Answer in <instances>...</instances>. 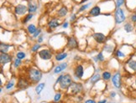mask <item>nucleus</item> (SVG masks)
Wrapping results in <instances>:
<instances>
[{"mask_svg":"<svg viewBox=\"0 0 136 103\" xmlns=\"http://www.w3.org/2000/svg\"><path fill=\"white\" fill-rule=\"evenodd\" d=\"M12 60V56L10 54H8L7 53H1L0 55V62L2 65H5L9 63Z\"/></svg>","mask_w":136,"mask_h":103,"instance_id":"obj_9","label":"nucleus"},{"mask_svg":"<svg viewBox=\"0 0 136 103\" xmlns=\"http://www.w3.org/2000/svg\"><path fill=\"white\" fill-rule=\"evenodd\" d=\"M29 83H30V81H29L28 78L20 77L19 80H18L17 87L20 90H25V89H27L29 86Z\"/></svg>","mask_w":136,"mask_h":103,"instance_id":"obj_7","label":"nucleus"},{"mask_svg":"<svg viewBox=\"0 0 136 103\" xmlns=\"http://www.w3.org/2000/svg\"><path fill=\"white\" fill-rule=\"evenodd\" d=\"M109 103H116V102H109Z\"/></svg>","mask_w":136,"mask_h":103,"instance_id":"obj_47","label":"nucleus"},{"mask_svg":"<svg viewBox=\"0 0 136 103\" xmlns=\"http://www.w3.org/2000/svg\"><path fill=\"white\" fill-rule=\"evenodd\" d=\"M25 56H26V54L25 52H23V51H19V52H18L16 54V58L17 59H19V60L25 59Z\"/></svg>","mask_w":136,"mask_h":103,"instance_id":"obj_26","label":"nucleus"},{"mask_svg":"<svg viewBox=\"0 0 136 103\" xmlns=\"http://www.w3.org/2000/svg\"><path fill=\"white\" fill-rule=\"evenodd\" d=\"M68 13V9L66 7H62L60 9H59V11L57 12V15H58L59 17H65L66 14Z\"/></svg>","mask_w":136,"mask_h":103,"instance_id":"obj_20","label":"nucleus"},{"mask_svg":"<svg viewBox=\"0 0 136 103\" xmlns=\"http://www.w3.org/2000/svg\"><path fill=\"white\" fill-rule=\"evenodd\" d=\"M135 86H136V78H135Z\"/></svg>","mask_w":136,"mask_h":103,"instance_id":"obj_46","label":"nucleus"},{"mask_svg":"<svg viewBox=\"0 0 136 103\" xmlns=\"http://www.w3.org/2000/svg\"><path fill=\"white\" fill-rule=\"evenodd\" d=\"M71 84H72V78H71V75L70 74L63 75L61 81H60V82L59 83L60 89L63 90H68Z\"/></svg>","mask_w":136,"mask_h":103,"instance_id":"obj_2","label":"nucleus"},{"mask_svg":"<svg viewBox=\"0 0 136 103\" xmlns=\"http://www.w3.org/2000/svg\"><path fill=\"white\" fill-rule=\"evenodd\" d=\"M92 37L99 44L103 43L106 39V36L103 34H102V33H95V34H93Z\"/></svg>","mask_w":136,"mask_h":103,"instance_id":"obj_13","label":"nucleus"},{"mask_svg":"<svg viewBox=\"0 0 136 103\" xmlns=\"http://www.w3.org/2000/svg\"><path fill=\"white\" fill-rule=\"evenodd\" d=\"M33 17H34V15H33L32 14H27L26 16H25V19H23V24H26L27 22H29L30 19H33Z\"/></svg>","mask_w":136,"mask_h":103,"instance_id":"obj_28","label":"nucleus"},{"mask_svg":"<svg viewBox=\"0 0 136 103\" xmlns=\"http://www.w3.org/2000/svg\"><path fill=\"white\" fill-rule=\"evenodd\" d=\"M91 4H92V3H89V4H84V5H82V6H81V7L80 8L79 12H82V11H84V10H86L87 8H88Z\"/></svg>","mask_w":136,"mask_h":103,"instance_id":"obj_37","label":"nucleus"},{"mask_svg":"<svg viewBox=\"0 0 136 103\" xmlns=\"http://www.w3.org/2000/svg\"><path fill=\"white\" fill-rule=\"evenodd\" d=\"M45 87V83H40V84H38L37 86H36V87H35V92H36V94L40 95L42 90H44Z\"/></svg>","mask_w":136,"mask_h":103,"instance_id":"obj_23","label":"nucleus"},{"mask_svg":"<svg viewBox=\"0 0 136 103\" xmlns=\"http://www.w3.org/2000/svg\"><path fill=\"white\" fill-rule=\"evenodd\" d=\"M42 71L35 67H31L28 70L27 78L32 84H36L42 79Z\"/></svg>","mask_w":136,"mask_h":103,"instance_id":"obj_1","label":"nucleus"},{"mask_svg":"<svg viewBox=\"0 0 136 103\" xmlns=\"http://www.w3.org/2000/svg\"><path fill=\"white\" fill-rule=\"evenodd\" d=\"M67 47L70 49H77L78 47V43L75 37L73 36H70L67 39Z\"/></svg>","mask_w":136,"mask_h":103,"instance_id":"obj_8","label":"nucleus"},{"mask_svg":"<svg viewBox=\"0 0 136 103\" xmlns=\"http://www.w3.org/2000/svg\"><path fill=\"white\" fill-rule=\"evenodd\" d=\"M115 96H116V92H115V91H112V92H110V97L114 98Z\"/></svg>","mask_w":136,"mask_h":103,"instance_id":"obj_42","label":"nucleus"},{"mask_svg":"<svg viewBox=\"0 0 136 103\" xmlns=\"http://www.w3.org/2000/svg\"><path fill=\"white\" fill-rule=\"evenodd\" d=\"M67 68V63H60L58 65H56L55 69H54V73L55 74H58L60 73V72H62L63 71H65V70Z\"/></svg>","mask_w":136,"mask_h":103,"instance_id":"obj_14","label":"nucleus"},{"mask_svg":"<svg viewBox=\"0 0 136 103\" xmlns=\"http://www.w3.org/2000/svg\"><path fill=\"white\" fill-rule=\"evenodd\" d=\"M126 19V16L123 10L121 8H117L114 12V20H115V23L117 25H121L125 21Z\"/></svg>","mask_w":136,"mask_h":103,"instance_id":"obj_3","label":"nucleus"},{"mask_svg":"<svg viewBox=\"0 0 136 103\" xmlns=\"http://www.w3.org/2000/svg\"><path fill=\"white\" fill-rule=\"evenodd\" d=\"M62 77H63V75H60V76L56 79V84H58V83H60V81H61Z\"/></svg>","mask_w":136,"mask_h":103,"instance_id":"obj_39","label":"nucleus"},{"mask_svg":"<svg viewBox=\"0 0 136 103\" xmlns=\"http://www.w3.org/2000/svg\"><path fill=\"white\" fill-rule=\"evenodd\" d=\"M62 27H63V28H64V29H66V28H67V27H68V23H67V22H65L64 24H63V25H62Z\"/></svg>","mask_w":136,"mask_h":103,"instance_id":"obj_43","label":"nucleus"},{"mask_svg":"<svg viewBox=\"0 0 136 103\" xmlns=\"http://www.w3.org/2000/svg\"><path fill=\"white\" fill-rule=\"evenodd\" d=\"M41 32H42V29H40V28H39V29H37V30H36V32L35 33L34 35H33V37L34 38H38L39 36L40 35V34H41Z\"/></svg>","mask_w":136,"mask_h":103,"instance_id":"obj_36","label":"nucleus"},{"mask_svg":"<svg viewBox=\"0 0 136 103\" xmlns=\"http://www.w3.org/2000/svg\"><path fill=\"white\" fill-rule=\"evenodd\" d=\"M101 78H102V75H100L98 73L94 74L92 77L90 78V82L92 84H95V83L98 82V81H100Z\"/></svg>","mask_w":136,"mask_h":103,"instance_id":"obj_17","label":"nucleus"},{"mask_svg":"<svg viewBox=\"0 0 136 103\" xmlns=\"http://www.w3.org/2000/svg\"><path fill=\"white\" fill-rule=\"evenodd\" d=\"M14 86V81L12 80L10 81H8V83L7 84V86H6V89L7 90H10L11 88H13Z\"/></svg>","mask_w":136,"mask_h":103,"instance_id":"obj_32","label":"nucleus"},{"mask_svg":"<svg viewBox=\"0 0 136 103\" xmlns=\"http://www.w3.org/2000/svg\"><path fill=\"white\" fill-rule=\"evenodd\" d=\"M113 48L112 47V45H109V44H107V45H105L104 46V50H106V51H108V52H109V53H111V52H113Z\"/></svg>","mask_w":136,"mask_h":103,"instance_id":"obj_35","label":"nucleus"},{"mask_svg":"<svg viewBox=\"0 0 136 103\" xmlns=\"http://www.w3.org/2000/svg\"><path fill=\"white\" fill-rule=\"evenodd\" d=\"M59 25H60V23H59V20L57 19H51L50 22L48 23V27H49L50 29H56Z\"/></svg>","mask_w":136,"mask_h":103,"instance_id":"obj_16","label":"nucleus"},{"mask_svg":"<svg viewBox=\"0 0 136 103\" xmlns=\"http://www.w3.org/2000/svg\"><path fill=\"white\" fill-rule=\"evenodd\" d=\"M94 60H97V61H103L104 56H103V54H102V53H98V54L96 56V58H94Z\"/></svg>","mask_w":136,"mask_h":103,"instance_id":"obj_29","label":"nucleus"},{"mask_svg":"<svg viewBox=\"0 0 136 103\" xmlns=\"http://www.w3.org/2000/svg\"><path fill=\"white\" fill-rule=\"evenodd\" d=\"M27 30H28L29 34H30V35H34L35 33L36 32V30H37V28H36L35 25L31 24V25H29L28 27H27Z\"/></svg>","mask_w":136,"mask_h":103,"instance_id":"obj_24","label":"nucleus"},{"mask_svg":"<svg viewBox=\"0 0 136 103\" xmlns=\"http://www.w3.org/2000/svg\"><path fill=\"white\" fill-rule=\"evenodd\" d=\"M112 74L110 73L109 71H104L103 73H102V78L103 79L104 81H108V80H110V79L112 78Z\"/></svg>","mask_w":136,"mask_h":103,"instance_id":"obj_25","label":"nucleus"},{"mask_svg":"<svg viewBox=\"0 0 136 103\" xmlns=\"http://www.w3.org/2000/svg\"><path fill=\"white\" fill-rule=\"evenodd\" d=\"M38 55L42 60H49L53 57V54H52V51H51L50 50L45 49V50H41L39 51Z\"/></svg>","mask_w":136,"mask_h":103,"instance_id":"obj_6","label":"nucleus"},{"mask_svg":"<svg viewBox=\"0 0 136 103\" xmlns=\"http://www.w3.org/2000/svg\"><path fill=\"white\" fill-rule=\"evenodd\" d=\"M135 34H136V29H135Z\"/></svg>","mask_w":136,"mask_h":103,"instance_id":"obj_48","label":"nucleus"},{"mask_svg":"<svg viewBox=\"0 0 136 103\" xmlns=\"http://www.w3.org/2000/svg\"><path fill=\"white\" fill-rule=\"evenodd\" d=\"M123 29H124L125 32L127 33H131L133 32V30H134V25H132L130 22H127L124 25H123Z\"/></svg>","mask_w":136,"mask_h":103,"instance_id":"obj_18","label":"nucleus"},{"mask_svg":"<svg viewBox=\"0 0 136 103\" xmlns=\"http://www.w3.org/2000/svg\"><path fill=\"white\" fill-rule=\"evenodd\" d=\"M66 57H67V53H65V52H62V53H59L57 54L55 56V59L56 61H60V60H65Z\"/></svg>","mask_w":136,"mask_h":103,"instance_id":"obj_21","label":"nucleus"},{"mask_svg":"<svg viewBox=\"0 0 136 103\" xmlns=\"http://www.w3.org/2000/svg\"><path fill=\"white\" fill-rule=\"evenodd\" d=\"M130 20H131L132 23H134V24L136 23V14H132L131 16H130Z\"/></svg>","mask_w":136,"mask_h":103,"instance_id":"obj_38","label":"nucleus"},{"mask_svg":"<svg viewBox=\"0 0 136 103\" xmlns=\"http://www.w3.org/2000/svg\"><path fill=\"white\" fill-rule=\"evenodd\" d=\"M75 19H76V15L73 14V15H72V16L71 17V22H73Z\"/></svg>","mask_w":136,"mask_h":103,"instance_id":"obj_44","label":"nucleus"},{"mask_svg":"<svg viewBox=\"0 0 136 103\" xmlns=\"http://www.w3.org/2000/svg\"><path fill=\"white\" fill-rule=\"evenodd\" d=\"M112 83L117 89H120L122 86V75L119 71L115 72L112 76Z\"/></svg>","mask_w":136,"mask_h":103,"instance_id":"obj_4","label":"nucleus"},{"mask_svg":"<svg viewBox=\"0 0 136 103\" xmlns=\"http://www.w3.org/2000/svg\"><path fill=\"white\" fill-rule=\"evenodd\" d=\"M43 41V36L42 35H40L38 37V44H40V43H41V42Z\"/></svg>","mask_w":136,"mask_h":103,"instance_id":"obj_41","label":"nucleus"},{"mask_svg":"<svg viewBox=\"0 0 136 103\" xmlns=\"http://www.w3.org/2000/svg\"><path fill=\"white\" fill-rule=\"evenodd\" d=\"M40 48V44H35L34 46H32L31 48V51L32 52H36V51H38V50Z\"/></svg>","mask_w":136,"mask_h":103,"instance_id":"obj_34","label":"nucleus"},{"mask_svg":"<svg viewBox=\"0 0 136 103\" xmlns=\"http://www.w3.org/2000/svg\"><path fill=\"white\" fill-rule=\"evenodd\" d=\"M125 0H116V7L117 8H119L121 6L124 4Z\"/></svg>","mask_w":136,"mask_h":103,"instance_id":"obj_33","label":"nucleus"},{"mask_svg":"<svg viewBox=\"0 0 136 103\" xmlns=\"http://www.w3.org/2000/svg\"><path fill=\"white\" fill-rule=\"evenodd\" d=\"M21 64H22V61H21V60L19 59H15V60L14 61V66L15 68H19V66L21 65Z\"/></svg>","mask_w":136,"mask_h":103,"instance_id":"obj_31","label":"nucleus"},{"mask_svg":"<svg viewBox=\"0 0 136 103\" xmlns=\"http://www.w3.org/2000/svg\"><path fill=\"white\" fill-rule=\"evenodd\" d=\"M108 102V101L106 99H104V100H102V101H99L98 103H107Z\"/></svg>","mask_w":136,"mask_h":103,"instance_id":"obj_45","label":"nucleus"},{"mask_svg":"<svg viewBox=\"0 0 136 103\" xmlns=\"http://www.w3.org/2000/svg\"><path fill=\"white\" fill-rule=\"evenodd\" d=\"M82 90H83L82 85L79 82H72L71 86L69 87V89H68L71 95H77V94H79L80 92L82 91Z\"/></svg>","mask_w":136,"mask_h":103,"instance_id":"obj_5","label":"nucleus"},{"mask_svg":"<svg viewBox=\"0 0 136 103\" xmlns=\"http://www.w3.org/2000/svg\"><path fill=\"white\" fill-rule=\"evenodd\" d=\"M74 73L75 75L77 76V78H82L83 74H84V68L81 65H77L76 68L74 70Z\"/></svg>","mask_w":136,"mask_h":103,"instance_id":"obj_10","label":"nucleus"},{"mask_svg":"<svg viewBox=\"0 0 136 103\" xmlns=\"http://www.w3.org/2000/svg\"><path fill=\"white\" fill-rule=\"evenodd\" d=\"M84 103H98V102H96L94 100L88 99V100H87V101H85V102H84Z\"/></svg>","mask_w":136,"mask_h":103,"instance_id":"obj_40","label":"nucleus"},{"mask_svg":"<svg viewBox=\"0 0 136 103\" xmlns=\"http://www.w3.org/2000/svg\"><path fill=\"white\" fill-rule=\"evenodd\" d=\"M38 9V3L35 1H29L28 4V12L29 14L35 13Z\"/></svg>","mask_w":136,"mask_h":103,"instance_id":"obj_12","label":"nucleus"},{"mask_svg":"<svg viewBox=\"0 0 136 103\" xmlns=\"http://www.w3.org/2000/svg\"><path fill=\"white\" fill-rule=\"evenodd\" d=\"M127 65L129 67V69L132 71H136V60H129L127 61Z\"/></svg>","mask_w":136,"mask_h":103,"instance_id":"obj_19","label":"nucleus"},{"mask_svg":"<svg viewBox=\"0 0 136 103\" xmlns=\"http://www.w3.org/2000/svg\"><path fill=\"white\" fill-rule=\"evenodd\" d=\"M101 13V9H100V8L98 7V6H94L93 8H91V10L89 12V14L91 16H92V17H97V16H98L99 14H100Z\"/></svg>","mask_w":136,"mask_h":103,"instance_id":"obj_15","label":"nucleus"},{"mask_svg":"<svg viewBox=\"0 0 136 103\" xmlns=\"http://www.w3.org/2000/svg\"><path fill=\"white\" fill-rule=\"evenodd\" d=\"M9 48H10L9 44H7L4 43L0 44V51H1V53H7Z\"/></svg>","mask_w":136,"mask_h":103,"instance_id":"obj_22","label":"nucleus"},{"mask_svg":"<svg viewBox=\"0 0 136 103\" xmlns=\"http://www.w3.org/2000/svg\"><path fill=\"white\" fill-rule=\"evenodd\" d=\"M61 93L60 92H57L56 93V95L54 96V102H59L60 101V99H61Z\"/></svg>","mask_w":136,"mask_h":103,"instance_id":"obj_27","label":"nucleus"},{"mask_svg":"<svg viewBox=\"0 0 136 103\" xmlns=\"http://www.w3.org/2000/svg\"><path fill=\"white\" fill-rule=\"evenodd\" d=\"M14 11H15V14L18 15H23L28 11V7H26V6L22 5V4H19L15 8Z\"/></svg>","mask_w":136,"mask_h":103,"instance_id":"obj_11","label":"nucleus"},{"mask_svg":"<svg viewBox=\"0 0 136 103\" xmlns=\"http://www.w3.org/2000/svg\"><path fill=\"white\" fill-rule=\"evenodd\" d=\"M115 55L118 57V58H124V57H125V54H123L120 50H116Z\"/></svg>","mask_w":136,"mask_h":103,"instance_id":"obj_30","label":"nucleus"}]
</instances>
